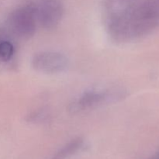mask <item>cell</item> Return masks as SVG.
<instances>
[{"mask_svg":"<svg viewBox=\"0 0 159 159\" xmlns=\"http://www.w3.org/2000/svg\"><path fill=\"white\" fill-rule=\"evenodd\" d=\"M14 52L13 45L7 40L0 41V58L3 61H8L12 57Z\"/></svg>","mask_w":159,"mask_h":159,"instance_id":"obj_7","label":"cell"},{"mask_svg":"<svg viewBox=\"0 0 159 159\" xmlns=\"http://www.w3.org/2000/svg\"><path fill=\"white\" fill-rule=\"evenodd\" d=\"M68 64L66 56L55 51H42L36 54L32 59L33 68L46 74L62 72L68 68Z\"/></svg>","mask_w":159,"mask_h":159,"instance_id":"obj_4","label":"cell"},{"mask_svg":"<svg viewBox=\"0 0 159 159\" xmlns=\"http://www.w3.org/2000/svg\"><path fill=\"white\" fill-rule=\"evenodd\" d=\"M110 37L129 42L148 35L159 26V0H146L113 12L107 20Z\"/></svg>","mask_w":159,"mask_h":159,"instance_id":"obj_1","label":"cell"},{"mask_svg":"<svg viewBox=\"0 0 159 159\" xmlns=\"http://www.w3.org/2000/svg\"><path fill=\"white\" fill-rule=\"evenodd\" d=\"M48 117H49V114L48 112L46 110H40L31 113L28 116V120L34 123H41L44 122L46 120L48 119Z\"/></svg>","mask_w":159,"mask_h":159,"instance_id":"obj_8","label":"cell"},{"mask_svg":"<svg viewBox=\"0 0 159 159\" xmlns=\"http://www.w3.org/2000/svg\"><path fill=\"white\" fill-rule=\"evenodd\" d=\"M82 144H83V141L81 138H77V139L74 140L69 144H67L65 147H64L52 159H65L66 157L77 152L82 147Z\"/></svg>","mask_w":159,"mask_h":159,"instance_id":"obj_6","label":"cell"},{"mask_svg":"<svg viewBox=\"0 0 159 159\" xmlns=\"http://www.w3.org/2000/svg\"><path fill=\"white\" fill-rule=\"evenodd\" d=\"M120 1H126V0H120Z\"/></svg>","mask_w":159,"mask_h":159,"instance_id":"obj_9","label":"cell"},{"mask_svg":"<svg viewBox=\"0 0 159 159\" xmlns=\"http://www.w3.org/2000/svg\"><path fill=\"white\" fill-rule=\"evenodd\" d=\"M36 5L28 3L16 9L10 17V23L14 32L21 38L27 39L36 32L37 24Z\"/></svg>","mask_w":159,"mask_h":159,"instance_id":"obj_2","label":"cell"},{"mask_svg":"<svg viewBox=\"0 0 159 159\" xmlns=\"http://www.w3.org/2000/svg\"><path fill=\"white\" fill-rule=\"evenodd\" d=\"M125 92L119 89H110L107 91H90L85 93L79 99L70 106L72 112H80L98 107L102 103L115 102L125 96Z\"/></svg>","mask_w":159,"mask_h":159,"instance_id":"obj_3","label":"cell"},{"mask_svg":"<svg viewBox=\"0 0 159 159\" xmlns=\"http://www.w3.org/2000/svg\"><path fill=\"white\" fill-rule=\"evenodd\" d=\"M36 5L37 20L45 29H53L59 24L64 14L61 0H39Z\"/></svg>","mask_w":159,"mask_h":159,"instance_id":"obj_5","label":"cell"}]
</instances>
